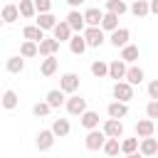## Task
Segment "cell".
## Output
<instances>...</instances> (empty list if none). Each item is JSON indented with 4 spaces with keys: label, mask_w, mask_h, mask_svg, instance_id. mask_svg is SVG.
I'll return each mask as SVG.
<instances>
[{
    "label": "cell",
    "mask_w": 158,
    "mask_h": 158,
    "mask_svg": "<svg viewBox=\"0 0 158 158\" xmlns=\"http://www.w3.org/2000/svg\"><path fill=\"white\" fill-rule=\"evenodd\" d=\"M106 143V133L101 128H94V131H86V138H84V146L86 151H101Z\"/></svg>",
    "instance_id": "1"
},
{
    "label": "cell",
    "mask_w": 158,
    "mask_h": 158,
    "mask_svg": "<svg viewBox=\"0 0 158 158\" xmlns=\"http://www.w3.org/2000/svg\"><path fill=\"white\" fill-rule=\"evenodd\" d=\"M81 35H84V40H86V47H94V49H99V47L106 42V35H104L101 27H86Z\"/></svg>",
    "instance_id": "2"
},
{
    "label": "cell",
    "mask_w": 158,
    "mask_h": 158,
    "mask_svg": "<svg viewBox=\"0 0 158 158\" xmlns=\"http://www.w3.org/2000/svg\"><path fill=\"white\" fill-rule=\"evenodd\" d=\"M59 89H62L64 94H77V91H79V74L64 72V74L59 77Z\"/></svg>",
    "instance_id": "3"
},
{
    "label": "cell",
    "mask_w": 158,
    "mask_h": 158,
    "mask_svg": "<svg viewBox=\"0 0 158 158\" xmlns=\"http://www.w3.org/2000/svg\"><path fill=\"white\" fill-rule=\"evenodd\" d=\"M64 20H67V25L72 27V32H74V35H81V32L86 30V22H84V12H79V10H69Z\"/></svg>",
    "instance_id": "4"
},
{
    "label": "cell",
    "mask_w": 158,
    "mask_h": 158,
    "mask_svg": "<svg viewBox=\"0 0 158 158\" xmlns=\"http://www.w3.org/2000/svg\"><path fill=\"white\" fill-rule=\"evenodd\" d=\"M111 94H114V99H116V101L128 104V101L133 99V86H131L128 81H116V84H114V89H111Z\"/></svg>",
    "instance_id": "5"
},
{
    "label": "cell",
    "mask_w": 158,
    "mask_h": 158,
    "mask_svg": "<svg viewBox=\"0 0 158 158\" xmlns=\"http://www.w3.org/2000/svg\"><path fill=\"white\" fill-rule=\"evenodd\" d=\"M64 106H67V114H69V116H81V114L86 111V99L79 96V94H72Z\"/></svg>",
    "instance_id": "6"
},
{
    "label": "cell",
    "mask_w": 158,
    "mask_h": 158,
    "mask_svg": "<svg viewBox=\"0 0 158 158\" xmlns=\"http://www.w3.org/2000/svg\"><path fill=\"white\" fill-rule=\"evenodd\" d=\"M126 72H128V64H126L123 59L109 62V79H114V84H116V81H123V79H126Z\"/></svg>",
    "instance_id": "7"
},
{
    "label": "cell",
    "mask_w": 158,
    "mask_h": 158,
    "mask_svg": "<svg viewBox=\"0 0 158 158\" xmlns=\"http://www.w3.org/2000/svg\"><path fill=\"white\" fill-rule=\"evenodd\" d=\"M54 141H57V136L52 133V128H42L35 138V146H37V151H49L54 146Z\"/></svg>",
    "instance_id": "8"
},
{
    "label": "cell",
    "mask_w": 158,
    "mask_h": 158,
    "mask_svg": "<svg viewBox=\"0 0 158 158\" xmlns=\"http://www.w3.org/2000/svg\"><path fill=\"white\" fill-rule=\"evenodd\" d=\"M128 40H131V32H128L126 27H118V30H114V32H111V37H109L111 47H116V49H123L126 44H131Z\"/></svg>",
    "instance_id": "9"
},
{
    "label": "cell",
    "mask_w": 158,
    "mask_h": 158,
    "mask_svg": "<svg viewBox=\"0 0 158 158\" xmlns=\"http://www.w3.org/2000/svg\"><path fill=\"white\" fill-rule=\"evenodd\" d=\"M101 131L106 133V138H121L123 136V123L118 118H106L104 126H101Z\"/></svg>",
    "instance_id": "10"
},
{
    "label": "cell",
    "mask_w": 158,
    "mask_h": 158,
    "mask_svg": "<svg viewBox=\"0 0 158 158\" xmlns=\"http://www.w3.org/2000/svg\"><path fill=\"white\" fill-rule=\"evenodd\" d=\"M72 35H74V32H72V27L67 25V20H59V22L54 25V30H52V37H54L59 44H62V42H69Z\"/></svg>",
    "instance_id": "11"
},
{
    "label": "cell",
    "mask_w": 158,
    "mask_h": 158,
    "mask_svg": "<svg viewBox=\"0 0 158 158\" xmlns=\"http://www.w3.org/2000/svg\"><path fill=\"white\" fill-rule=\"evenodd\" d=\"M106 114H109V118H126L128 116V104H123V101H111L109 106H106Z\"/></svg>",
    "instance_id": "12"
},
{
    "label": "cell",
    "mask_w": 158,
    "mask_h": 158,
    "mask_svg": "<svg viewBox=\"0 0 158 158\" xmlns=\"http://www.w3.org/2000/svg\"><path fill=\"white\" fill-rule=\"evenodd\" d=\"M153 133H156V121L141 118V121L136 123V136H138V138H151Z\"/></svg>",
    "instance_id": "13"
},
{
    "label": "cell",
    "mask_w": 158,
    "mask_h": 158,
    "mask_svg": "<svg viewBox=\"0 0 158 158\" xmlns=\"http://www.w3.org/2000/svg\"><path fill=\"white\" fill-rule=\"evenodd\" d=\"M101 20H104V12H101L99 7L84 10V22H86V27H101Z\"/></svg>",
    "instance_id": "14"
},
{
    "label": "cell",
    "mask_w": 158,
    "mask_h": 158,
    "mask_svg": "<svg viewBox=\"0 0 158 158\" xmlns=\"http://www.w3.org/2000/svg\"><path fill=\"white\" fill-rule=\"evenodd\" d=\"M44 101H47L52 109H59L62 104H67V94H64L62 89H49L47 96H44Z\"/></svg>",
    "instance_id": "15"
},
{
    "label": "cell",
    "mask_w": 158,
    "mask_h": 158,
    "mask_svg": "<svg viewBox=\"0 0 158 158\" xmlns=\"http://www.w3.org/2000/svg\"><path fill=\"white\" fill-rule=\"evenodd\" d=\"M79 123H81L86 131H94V128H99V114L91 111V109H86V111L79 116Z\"/></svg>",
    "instance_id": "16"
},
{
    "label": "cell",
    "mask_w": 158,
    "mask_h": 158,
    "mask_svg": "<svg viewBox=\"0 0 158 158\" xmlns=\"http://www.w3.org/2000/svg\"><path fill=\"white\" fill-rule=\"evenodd\" d=\"M138 153L146 158V156H158V138H141V146H138Z\"/></svg>",
    "instance_id": "17"
},
{
    "label": "cell",
    "mask_w": 158,
    "mask_h": 158,
    "mask_svg": "<svg viewBox=\"0 0 158 158\" xmlns=\"http://www.w3.org/2000/svg\"><path fill=\"white\" fill-rule=\"evenodd\" d=\"M0 17H2V22H5V25H12V22H17V20H20V10H17V5L7 2V5L2 7Z\"/></svg>",
    "instance_id": "18"
},
{
    "label": "cell",
    "mask_w": 158,
    "mask_h": 158,
    "mask_svg": "<svg viewBox=\"0 0 158 158\" xmlns=\"http://www.w3.org/2000/svg\"><path fill=\"white\" fill-rule=\"evenodd\" d=\"M69 52L77 54V57H81V54L86 52V40H84V35H72V40H69Z\"/></svg>",
    "instance_id": "19"
},
{
    "label": "cell",
    "mask_w": 158,
    "mask_h": 158,
    "mask_svg": "<svg viewBox=\"0 0 158 158\" xmlns=\"http://www.w3.org/2000/svg\"><path fill=\"white\" fill-rule=\"evenodd\" d=\"M57 67H59V59L52 54V57H44L42 59V64H40V74L42 77H52L54 72H57Z\"/></svg>",
    "instance_id": "20"
},
{
    "label": "cell",
    "mask_w": 158,
    "mask_h": 158,
    "mask_svg": "<svg viewBox=\"0 0 158 158\" xmlns=\"http://www.w3.org/2000/svg\"><path fill=\"white\" fill-rule=\"evenodd\" d=\"M57 49H59V42H57L54 37H44V40L40 42V54H42V57H52Z\"/></svg>",
    "instance_id": "21"
},
{
    "label": "cell",
    "mask_w": 158,
    "mask_h": 158,
    "mask_svg": "<svg viewBox=\"0 0 158 158\" xmlns=\"http://www.w3.org/2000/svg\"><path fill=\"white\" fill-rule=\"evenodd\" d=\"M143 77H146V74H143V69H141V67L128 64V72H126V79H123V81H128L131 86H136V84H141V81H143Z\"/></svg>",
    "instance_id": "22"
},
{
    "label": "cell",
    "mask_w": 158,
    "mask_h": 158,
    "mask_svg": "<svg viewBox=\"0 0 158 158\" xmlns=\"http://www.w3.org/2000/svg\"><path fill=\"white\" fill-rule=\"evenodd\" d=\"M17 91L15 89H5L2 91V101H0V106L2 109H7V111H12V109H17Z\"/></svg>",
    "instance_id": "23"
},
{
    "label": "cell",
    "mask_w": 158,
    "mask_h": 158,
    "mask_svg": "<svg viewBox=\"0 0 158 158\" xmlns=\"http://www.w3.org/2000/svg\"><path fill=\"white\" fill-rule=\"evenodd\" d=\"M69 131H72V126H69V121H67V118H54V121H52V133H54L57 138L69 136Z\"/></svg>",
    "instance_id": "24"
},
{
    "label": "cell",
    "mask_w": 158,
    "mask_h": 158,
    "mask_svg": "<svg viewBox=\"0 0 158 158\" xmlns=\"http://www.w3.org/2000/svg\"><path fill=\"white\" fill-rule=\"evenodd\" d=\"M57 22H59V20H57L52 12H44V15H40V17H37V22H35V25H37L42 32H47V30H54V25H57Z\"/></svg>",
    "instance_id": "25"
},
{
    "label": "cell",
    "mask_w": 158,
    "mask_h": 158,
    "mask_svg": "<svg viewBox=\"0 0 158 158\" xmlns=\"http://www.w3.org/2000/svg\"><path fill=\"white\" fill-rule=\"evenodd\" d=\"M22 37H25V40H30V42H37V44H40V42L44 40V32H42L37 25H27V27L22 30Z\"/></svg>",
    "instance_id": "26"
},
{
    "label": "cell",
    "mask_w": 158,
    "mask_h": 158,
    "mask_svg": "<svg viewBox=\"0 0 158 158\" xmlns=\"http://www.w3.org/2000/svg\"><path fill=\"white\" fill-rule=\"evenodd\" d=\"M136 17H146V15H151V7H148V0H133L131 2V7H128Z\"/></svg>",
    "instance_id": "27"
},
{
    "label": "cell",
    "mask_w": 158,
    "mask_h": 158,
    "mask_svg": "<svg viewBox=\"0 0 158 158\" xmlns=\"http://www.w3.org/2000/svg\"><path fill=\"white\" fill-rule=\"evenodd\" d=\"M101 30H104V32H114V30H118V15H114V12H104Z\"/></svg>",
    "instance_id": "28"
},
{
    "label": "cell",
    "mask_w": 158,
    "mask_h": 158,
    "mask_svg": "<svg viewBox=\"0 0 158 158\" xmlns=\"http://www.w3.org/2000/svg\"><path fill=\"white\" fill-rule=\"evenodd\" d=\"M40 54V44L37 42H30V40H25L22 44H20V57H37Z\"/></svg>",
    "instance_id": "29"
},
{
    "label": "cell",
    "mask_w": 158,
    "mask_h": 158,
    "mask_svg": "<svg viewBox=\"0 0 158 158\" xmlns=\"http://www.w3.org/2000/svg\"><path fill=\"white\" fill-rule=\"evenodd\" d=\"M5 69H7L10 74H20V72L25 69V57H20V54H17V57H10V59L5 62Z\"/></svg>",
    "instance_id": "30"
},
{
    "label": "cell",
    "mask_w": 158,
    "mask_h": 158,
    "mask_svg": "<svg viewBox=\"0 0 158 158\" xmlns=\"http://www.w3.org/2000/svg\"><path fill=\"white\" fill-rule=\"evenodd\" d=\"M89 69H91V74H94L96 79H104V77H109V64H106L104 59H94Z\"/></svg>",
    "instance_id": "31"
},
{
    "label": "cell",
    "mask_w": 158,
    "mask_h": 158,
    "mask_svg": "<svg viewBox=\"0 0 158 158\" xmlns=\"http://www.w3.org/2000/svg\"><path fill=\"white\" fill-rule=\"evenodd\" d=\"M104 7H106V12H114V15H118V17L128 10V5H126L123 0H106V2H104Z\"/></svg>",
    "instance_id": "32"
},
{
    "label": "cell",
    "mask_w": 158,
    "mask_h": 158,
    "mask_svg": "<svg viewBox=\"0 0 158 158\" xmlns=\"http://www.w3.org/2000/svg\"><path fill=\"white\" fill-rule=\"evenodd\" d=\"M118 59H123L126 64H133L136 59H138V47L136 44H126L123 49H121V57Z\"/></svg>",
    "instance_id": "33"
},
{
    "label": "cell",
    "mask_w": 158,
    "mask_h": 158,
    "mask_svg": "<svg viewBox=\"0 0 158 158\" xmlns=\"http://www.w3.org/2000/svg\"><path fill=\"white\" fill-rule=\"evenodd\" d=\"M138 146H141V138H123L121 141V153L128 156V153H138Z\"/></svg>",
    "instance_id": "34"
},
{
    "label": "cell",
    "mask_w": 158,
    "mask_h": 158,
    "mask_svg": "<svg viewBox=\"0 0 158 158\" xmlns=\"http://www.w3.org/2000/svg\"><path fill=\"white\" fill-rule=\"evenodd\" d=\"M101 151H104L106 156H111V158H114V156H118V153H121V141H118V138H106V143H104V148H101Z\"/></svg>",
    "instance_id": "35"
},
{
    "label": "cell",
    "mask_w": 158,
    "mask_h": 158,
    "mask_svg": "<svg viewBox=\"0 0 158 158\" xmlns=\"http://www.w3.org/2000/svg\"><path fill=\"white\" fill-rule=\"evenodd\" d=\"M17 10H20L22 17H35V15H37V10H35V0H20Z\"/></svg>",
    "instance_id": "36"
},
{
    "label": "cell",
    "mask_w": 158,
    "mask_h": 158,
    "mask_svg": "<svg viewBox=\"0 0 158 158\" xmlns=\"http://www.w3.org/2000/svg\"><path fill=\"white\" fill-rule=\"evenodd\" d=\"M49 111H52V106H49L47 101H37V104L32 106V114H35L37 118H44V116H49Z\"/></svg>",
    "instance_id": "37"
},
{
    "label": "cell",
    "mask_w": 158,
    "mask_h": 158,
    "mask_svg": "<svg viewBox=\"0 0 158 158\" xmlns=\"http://www.w3.org/2000/svg\"><path fill=\"white\" fill-rule=\"evenodd\" d=\"M35 10H37L40 15L49 12V10H52V0H35Z\"/></svg>",
    "instance_id": "38"
},
{
    "label": "cell",
    "mask_w": 158,
    "mask_h": 158,
    "mask_svg": "<svg viewBox=\"0 0 158 158\" xmlns=\"http://www.w3.org/2000/svg\"><path fill=\"white\" fill-rule=\"evenodd\" d=\"M146 116H148L151 121H153V118H158V101H153V99H151V101L146 104Z\"/></svg>",
    "instance_id": "39"
},
{
    "label": "cell",
    "mask_w": 158,
    "mask_h": 158,
    "mask_svg": "<svg viewBox=\"0 0 158 158\" xmlns=\"http://www.w3.org/2000/svg\"><path fill=\"white\" fill-rule=\"evenodd\" d=\"M148 99H153V101H158V79H153V81H148Z\"/></svg>",
    "instance_id": "40"
},
{
    "label": "cell",
    "mask_w": 158,
    "mask_h": 158,
    "mask_svg": "<svg viewBox=\"0 0 158 158\" xmlns=\"http://www.w3.org/2000/svg\"><path fill=\"white\" fill-rule=\"evenodd\" d=\"M148 7H151V15H158V0H148Z\"/></svg>",
    "instance_id": "41"
},
{
    "label": "cell",
    "mask_w": 158,
    "mask_h": 158,
    "mask_svg": "<svg viewBox=\"0 0 158 158\" xmlns=\"http://www.w3.org/2000/svg\"><path fill=\"white\" fill-rule=\"evenodd\" d=\"M67 2H69V7H72V10H77L79 5H84V0H67Z\"/></svg>",
    "instance_id": "42"
},
{
    "label": "cell",
    "mask_w": 158,
    "mask_h": 158,
    "mask_svg": "<svg viewBox=\"0 0 158 158\" xmlns=\"http://www.w3.org/2000/svg\"><path fill=\"white\" fill-rule=\"evenodd\" d=\"M126 158H143V156H141V153H128Z\"/></svg>",
    "instance_id": "43"
},
{
    "label": "cell",
    "mask_w": 158,
    "mask_h": 158,
    "mask_svg": "<svg viewBox=\"0 0 158 158\" xmlns=\"http://www.w3.org/2000/svg\"><path fill=\"white\" fill-rule=\"evenodd\" d=\"M2 25H5V22H2V17H0V27H2Z\"/></svg>",
    "instance_id": "44"
},
{
    "label": "cell",
    "mask_w": 158,
    "mask_h": 158,
    "mask_svg": "<svg viewBox=\"0 0 158 158\" xmlns=\"http://www.w3.org/2000/svg\"><path fill=\"white\" fill-rule=\"evenodd\" d=\"M0 101H2V94H0Z\"/></svg>",
    "instance_id": "45"
},
{
    "label": "cell",
    "mask_w": 158,
    "mask_h": 158,
    "mask_svg": "<svg viewBox=\"0 0 158 158\" xmlns=\"http://www.w3.org/2000/svg\"><path fill=\"white\" fill-rule=\"evenodd\" d=\"M123 2H126V0H123ZM131 2H133V0H131Z\"/></svg>",
    "instance_id": "46"
}]
</instances>
